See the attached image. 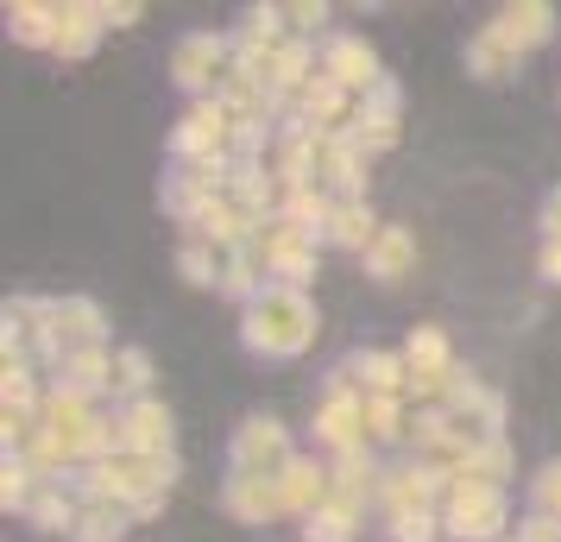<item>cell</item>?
<instances>
[{
    "label": "cell",
    "mask_w": 561,
    "mask_h": 542,
    "mask_svg": "<svg viewBox=\"0 0 561 542\" xmlns=\"http://www.w3.org/2000/svg\"><path fill=\"white\" fill-rule=\"evenodd\" d=\"M485 32H492L499 45H511L517 57H530L536 45L556 38V7H549V0H505V7L485 20Z\"/></svg>",
    "instance_id": "5bb4252c"
},
{
    "label": "cell",
    "mask_w": 561,
    "mask_h": 542,
    "mask_svg": "<svg viewBox=\"0 0 561 542\" xmlns=\"http://www.w3.org/2000/svg\"><path fill=\"white\" fill-rule=\"evenodd\" d=\"M139 523L133 505H114V498H95V492H82V511H77V530L70 542H121Z\"/></svg>",
    "instance_id": "44dd1931"
},
{
    "label": "cell",
    "mask_w": 561,
    "mask_h": 542,
    "mask_svg": "<svg viewBox=\"0 0 561 542\" xmlns=\"http://www.w3.org/2000/svg\"><path fill=\"white\" fill-rule=\"evenodd\" d=\"M530 511H542V517H556V523H561V461H542V466H536V480H530Z\"/></svg>",
    "instance_id": "4316f807"
},
{
    "label": "cell",
    "mask_w": 561,
    "mask_h": 542,
    "mask_svg": "<svg viewBox=\"0 0 561 542\" xmlns=\"http://www.w3.org/2000/svg\"><path fill=\"white\" fill-rule=\"evenodd\" d=\"M536 228H542V240H561V183L542 196V215H536Z\"/></svg>",
    "instance_id": "4dcf8cb0"
},
{
    "label": "cell",
    "mask_w": 561,
    "mask_h": 542,
    "mask_svg": "<svg viewBox=\"0 0 561 542\" xmlns=\"http://www.w3.org/2000/svg\"><path fill=\"white\" fill-rule=\"evenodd\" d=\"M322 328V315H316V297L309 290H290V285H265L240 310V341H247V354L259 360H297L309 341Z\"/></svg>",
    "instance_id": "6da1fadb"
},
{
    "label": "cell",
    "mask_w": 561,
    "mask_h": 542,
    "mask_svg": "<svg viewBox=\"0 0 561 542\" xmlns=\"http://www.w3.org/2000/svg\"><path fill=\"white\" fill-rule=\"evenodd\" d=\"M322 77L359 102V95H373L385 82V70H379V51H373L359 32H329V38H322Z\"/></svg>",
    "instance_id": "7c38bea8"
},
{
    "label": "cell",
    "mask_w": 561,
    "mask_h": 542,
    "mask_svg": "<svg viewBox=\"0 0 561 542\" xmlns=\"http://www.w3.org/2000/svg\"><path fill=\"white\" fill-rule=\"evenodd\" d=\"M517 64H524V57L511 51V45H499V38H492V32H473V38H467V77H480V82H505L511 70H517Z\"/></svg>",
    "instance_id": "cb8c5ba5"
},
{
    "label": "cell",
    "mask_w": 561,
    "mask_h": 542,
    "mask_svg": "<svg viewBox=\"0 0 561 542\" xmlns=\"http://www.w3.org/2000/svg\"><path fill=\"white\" fill-rule=\"evenodd\" d=\"M57 26H64V7H57V0H13V7H7V32H13L20 45L57 51Z\"/></svg>",
    "instance_id": "7402d4cb"
},
{
    "label": "cell",
    "mask_w": 561,
    "mask_h": 542,
    "mask_svg": "<svg viewBox=\"0 0 561 542\" xmlns=\"http://www.w3.org/2000/svg\"><path fill=\"white\" fill-rule=\"evenodd\" d=\"M517 542H561V523H556V517H542V511H524Z\"/></svg>",
    "instance_id": "f546056e"
},
{
    "label": "cell",
    "mask_w": 561,
    "mask_h": 542,
    "mask_svg": "<svg viewBox=\"0 0 561 542\" xmlns=\"http://www.w3.org/2000/svg\"><path fill=\"white\" fill-rule=\"evenodd\" d=\"M233 64H240V38H228V32H183L171 45V82L190 102H215L228 89Z\"/></svg>",
    "instance_id": "3957f363"
},
{
    "label": "cell",
    "mask_w": 561,
    "mask_h": 542,
    "mask_svg": "<svg viewBox=\"0 0 561 542\" xmlns=\"http://www.w3.org/2000/svg\"><path fill=\"white\" fill-rule=\"evenodd\" d=\"M221 505H228V517H240V523H278V517H290L278 480H253V473H228Z\"/></svg>",
    "instance_id": "2e32d148"
},
{
    "label": "cell",
    "mask_w": 561,
    "mask_h": 542,
    "mask_svg": "<svg viewBox=\"0 0 561 542\" xmlns=\"http://www.w3.org/2000/svg\"><path fill=\"white\" fill-rule=\"evenodd\" d=\"M114 397L121 404L152 397V354L146 347H114Z\"/></svg>",
    "instance_id": "d4e9b609"
},
{
    "label": "cell",
    "mask_w": 561,
    "mask_h": 542,
    "mask_svg": "<svg viewBox=\"0 0 561 542\" xmlns=\"http://www.w3.org/2000/svg\"><path fill=\"white\" fill-rule=\"evenodd\" d=\"M410 272H416V233L385 221L379 240L366 246V278H373V285H404Z\"/></svg>",
    "instance_id": "e0dca14e"
},
{
    "label": "cell",
    "mask_w": 561,
    "mask_h": 542,
    "mask_svg": "<svg viewBox=\"0 0 561 542\" xmlns=\"http://www.w3.org/2000/svg\"><path fill=\"white\" fill-rule=\"evenodd\" d=\"M316 441L329 448L334 461L341 454H359L366 448V391H354V385L322 391V404H316Z\"/></svg>",
    "instance_id": "30bf717a"
},
{
    "label": "cell",
    "mask_w": 561,
    "mask_h": 542,
    "mask_svg": "<svg viewBox=\"0 0 561 542\" xmlns=\"http://www.w3.org/2000/svg\"><path fill=\"white\" fill-rule=\"evenodd\" d=\"M442 498H448V480H442V473H430L423 461L385 466V486H379V511H385V517L442 511Z\"/></svg>",
    "instance_id": "4fadbf2b"
},
{
    "label": "cell",
    "mask_w": 561,
    "mask_h": 542,
    "mask_svg": "<svg viewBox=\"0 0 561 542\" xmlns=\"http://www.w3.org/2000/svg\"><path fill=\"white\" fill-rule=\"evenodd\" d=\"M233 132H240V114L228 102H190V114L171 132V158L178 164H233Z\"/></svg>",
    "instance_id": "5b68a950"
},
{
    "label": "cell",
    "mask_w": 561,
    "mask_h": 542,
    "mask_svg": "<svg viewBox=\"0 0 561 542\" xmlns=\"http://www.w3.org/2000/svg\"><path fill=\"white\" fill-rule=\"evenodd\" d=\"M253 246H259V265H265V278H272V285L304 290L309 278H316V258H322V233L290 228V221H265Z\"/></svg>",
    "instance_id": "52a82bcc"
},
{
    "label": "cell",
    "mask_w": 561,
    "mask_h": 542,
    "mask_svg": "<svg viewBox=\"0 0 561 542\" xmlns=\"http://www.w3.org/2000/svg\"><path fill=\"white\" fill-rule=\"evenodd\" d=\"M102 0H64V26H57V57H89L102 45Z\"/></svg>",
    "instance_id": "603a6c76"
},
{
    "label": "cell",
    "mask_w": 561,
    "mask_h": 542,
    "mask_svg": "<svg viewBox=\"0 0 561 542\" xmlns=\"http://www.w3.org/2000/svg\"><path fill=\"white\" fill-rule=\"evenodd\" d=\"M278 486H284V505H290V517H309V511H322V505L334 498V473H329V461L297 454Z\"/></svg>",
    "instance_id": "ac0fdd59"
},
{
    "label": "cell",
    "mask_w": 561,
    "mask_h": 542,
    "mask_svg": "<svg viewBox=\"0 0 561 542\" xmlns=\"http://www.w3.org/2000/svg\"><path fill=\"white\" fill-rule=\"evenodd\" d=\"M359 517H366V511H354V505L329 498L322 511L304 517V542H354L359 537Z\"/></svg>",
    "instance_id": "484cf974"
},
{
    "label": "cell",
    "mask_w": 561,
    "mask_h": 542,
    "mask_svg": "<svg viewBox=\"0 0 561 542\" xmlns=\"http://www.w3.org/2000/svg\"><path fill=\"white\" fill-rule=\"evenodd\" d=\"M404 372H410V397H423V411H435V404L455 391L460 366H455V347H448V335H442L435 322L410 328V341H404Z\"/></svg>",
    "instance_id": "ba28073f"
},
{
    "label": "cell",
    "mask_w": 561,
    "mask_h": 542,
    "mask_svg": "<svg viewBox=\"0 0 561 542\" xmlns=\"http://www.w3.org/2000/svg\"><path fill=\"white\" fill-rule=\"evenodd\" d=\"M505 542H517V537H505Z\"/></svg>",
    "instance_id": "836d02e7"
},
{
    "label": "cell",
    "mask_w": 561,
    "mask_h": 542,
    "mask_svg": "<svg viewBox=\"0 0 561 542\" xmlns=\"http://www.w3.org/2000/svg\"><path fill=\"white\" fill-rule=\"evenodd\" d=\"M536 272H542V285H561V240H542V253H536Z\"/></svg>",
    "instance_id": "d6a6232c"
},
{
    "label": "cell",
    "mask_w": 561,
    "mask_h": 542,
    "mask_svg": "<svg viewBox=\"0 0 561 542\" xmlns=\"http://www.w3.org/2000/svg\"><path fill=\"white\" fill-rule=\"evenodd\" d=\"M329 473H334V498H341V505H354V511L379 505L385 466L373 461V448H359V454H341V461H329Z\"/></svg>",
    "instance_id": "d6986e66"
},
{
    "label": "cell",
    "mask_w": 561,
    "mask_h": 542,
    "mask_svg": "<svg viewBox=\"0 0 561 542\" xmlns=\"http://www.w3.org/2000/svg\"><path fill=\"white\" fill-rule=\"evenodd\" d=\"M139 13H146V7H139V0H121V7H114V0H102V20H107V32L133 26V20H139Z\"/></svg>",
    "instance_id": "1f68e13d"
},
{
    "label": "cell",
    "mask_w": 561,
    "mask_h": 542,
    "mask_svg": "<svg viewBox=\"0 0 561 542\" xmlns=\"http://www.w3.org/2000/svg\"><path fill=\"white\" fill-rule=\"evenodd\" d=\"M442 530H448L455 542H505V530H511L505 486L448 480V498H442Z\"/></svg>",
    "instance_id": "277c9868"
},
{
    "label": "cell",
    "mask_w": 561,
    "mask_h": 542,
    "mask_svg": "<svg viewBox=\"0 0 561 542\" xmlns=\"http://www.w3.org/2000/svg\"><path fill=\"white\" fill-rule=\"evenodd\" d=\"M297 461V441L284 429L278 416H247L233 429V448H228V473H253V480H284Z\"/></svg>",
    "instance_id": "8992f818"
},
{
    "label": "cell",
    "mask_w": 561,
    "mask_h": 542,
    "mask_svg": "<svg viewBox=\"0 0 561 542\" xmlns=\"http://www.w3.org/2000/svg\"><path fill=\"white\" fill-rule=\"evenodd\" d=\"M171 480H178V454H127L114 448L107 461H95L77 486L95 492V498H114V505H133L139 517H152L164 498H171Z\"/></svg>",
    "instance_id": "7a4b0ae2"
},
{
    "label": "cell",
    "mask_w": 561,
    "mask_h": 542,
    "mask_svg": "<svg viewBox=\"0 0 561 542\" xmlns=\"http://www.w3.org/2000/svg\"><path fill=\"white\" fill-rule=\"evenodd\" d=\"M114 436L127 454H171V411L158 397H139V404H121L114 411Z\"/></svg>",
    "instance_id": "9a60e30c"
},
{
    "label": "cell",
    "mask_w": 561,
    "mask_h": 542,
    "mask_svg": "<svg viewBox=\"0 0 561 542\" xmlns=\"http://www.w3.org/2000/svg\"><path fill=\"white\" fill-rule=\"evenodd\" d=\"M82 347H107V315L95 297H51L45 303V360L82 354Z\"/></svg>",
    "instance_id": "9c48e42d"
},
{
    "label": "cell",
    "mask_w": 561,
    "mask_h": 542,
    "mask_svg": "<svg viewBox=\"0 0 561 542\" xmlns=\"http://www.w3.org/2000/svg\"><path fill=\"white\" fill-rule=\"evenodd\" d=\"M398 132H404V95H398V82L385 77L373 95H359V102H354L347 139L373 158V152H391V146H398Z\"/></svg>",
    "instance_id": "8fae6325"
},
{
    "label": "cell",
    "mask_w": 561,
    "mask_h": 542,
    "mask_svg": "<svg viewBox=\"0 0 561 542\" xmlns=\"http://www.w3.org/2000/svg\"><path fill=\"white\" fill-rule=\"evenodd\" d=\"M284 20H290V38H322V26H329V7L316 0H297V7H284Z\"/></svg>",
    "instance_id": "f1b7e54d"
},
{
    "label": "cell",
    "mask_w": 561,
    "mask_h": 542,
    "mask_svg": "<svg viewBox=\"0 0 561 542\" xmlns=\"http://www.w3.org/2000/svg\"><path fill=\"white\" fill-rule=\"evenodd\" d=\"M379 228H385V221L373 215V203H366V196H341V203H334V215H329V246L366 258V246L379 240Z\"/></svg>",
    "instance_id": "ffe728a7"
},
{
    "label": "cell",
    "mask_w": 561,
    "mask_h": 542,
    "mask_svg": "<svg viewBox=\"0 0 561 542\" xmlns=\"http://www.w3.org/2000/svg\"><path fill=\"white\" fill-rule=\"evenodd\" d=\"M385 530H391V542H435V537H448V530H442V511L385 517Z\"/></svg>",
    "instance_id": "83f0119b"
}]
</instances>
